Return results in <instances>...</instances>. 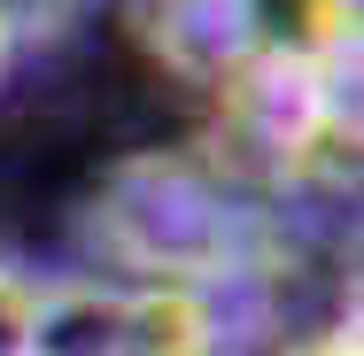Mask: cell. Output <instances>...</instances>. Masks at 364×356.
<instances>
[{
	"label": "cell",
	"instance_id": "obj_2",
	"mask_svg": "<svg viewBox=\"0 0 364 356\" xmlns=\"http://www.w3.org/2000/svg\"><path fill=\"white\" fill-rule=\"evenodd\" d=\"M218 101L210 163L272 210H333L357 194V63H256Z\"/></svg>",
	"mask_w": 364,
	"mask_h": 356
},
{
	"label": "cell",
	"instance_id": "obj_5",
	"mask_svg": "<svg viewBox=\"0 0 364 356\" xmlns=\"http://www.w3.org/2000/svg\"><path fill=\"white\" fill-rule=\"evenodd\" d=\"M272 356H364V333H357V310H341V318H318V325H302L287 333Z\"/></svg>",
	"mask_w": 364,
	"mask_h": 356
},
{
	"label": "cell",
	"instance_id": "obj_1",
	"mask_svg": "<svg viewBox=\"0 0 364 356\" xmlns=\"http://www.w3.org/2000/svg\"><path fill=\"white\" fill-rule=\"evenodd\" d=\"M85 271L140 286H202L232 302L248 325L264 318V294L294 271V217L232 186L202 147H155L124 155L77 217Z\"/></svg>",
	"mask_w": 364,
	"mask_h": 356
},
{
	"label": "cell",
	"instance_id": "obj_3",
	"mask_svg": "<svg viewBox=\"0 0 364 356\" xmlns=\"http://www.w3.org/2000/svg\"><path fill=\"white\" fill-rule=\"evenodd\" d=\"M31 356H248V318L202 286L47 271Z\"/></svg>",
	"mask_w": 364,
	"mask_h": 356
},
{
	"label": "cell",
	"instance_id": "obj_4",
	"mask_svg": "<svg viewBox=\"0 0 364 356\" xmlns=\"http://www.w3.org/2000/svg\"><path fill=\"white\" fill-rule=\"evenodd\" d=\"M39 294H47V271H31V264L0 256V356H31Z\"/></svg>",
	"mask_w": 364,
	"mask_h": 356
},
{
	"label": "cell",
	"instance_id": "obj_7",
	"mask_svg": "<svg viewBox=\"0 0 364 356\" xmlns=\"http://www.w3.org/2000/svg\"><path fill=\"white\" fill-rule=\"evenodd\" d=\"M23 55H31V47H23V31L0 16V93H8V77H16V63H23Z\"/></svg>",
	"mask_w": 364,
	"mask_h": 356
},
{
	"label": "cell",
	"instance_id": "obj_6",
	"mask_svg": "<svg viewBox=\"0 0 364 356\" xmlns=\"http://www.w3.org/2000/svg\"><path fill=\"white\" fill-rule=\"evenodd\" d=\"M77 8L85 0H0V16L23 31V47H47V39H63L77 23Z\"/></svg>",
	"mask_w": 364,
	"mask_h": 356
}]
</instances>
